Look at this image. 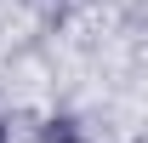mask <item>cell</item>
<instances>
[{
	"instance_id": "cell-1",
	"label": "cell",
	"mask_w": 148,
	"mask_h": 143,
	"mask_svg": "<svg viewBox=\"0 0 148 143\" xmlns=\"http://www.w3.org/2000/svg\"><path fill=\"white\" fill-rule=\"evenodd\" d=\"M0 137H6V132H0Z\"/></svg>"
}]
</instances>
